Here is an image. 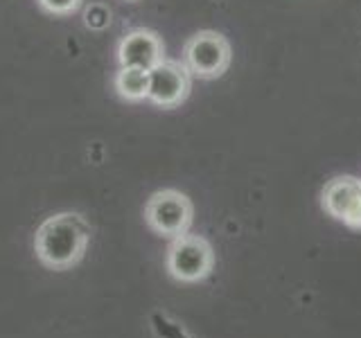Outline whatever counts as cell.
I'll return each mask as SVG.
<instances>
[{"mask_svg": "<svg viewBox=\"0 0 361 338\" xmlns=\"http://www.w3.org/2000/svg\"><path fill=\"white\" fill-rule=\"evenodd\" d=\"M90 242V225L79 212H56L34 232L37 259L52 270H66L79 264Z\"/></svg>", "mask_w": 361, "mask_h": 338, "instance_id": "6da1fadb", "label": "cell"}, {"mask_svg": "<svg viewBox=\"0 0 361 338\" xmlns=\"http://www.w3.org/2000/svg\"><path fill=\"white\" fill-rule=\"evenodd\" d=\"M233 61V48L219 32L203 30L192 34L183 45V63L192 77L219 79Z\"/></svg>", "mask_w": 361, "mask_h": 338, "instance_id": "7a4b0ae2", "label": "cell"}, {"mask_svg": "<svg viewBox=\"0 0 361 338\" xmlns=\"http://www.w3.org/2000/svg\"><path fill=\"white\" fill-rule=\"evenodd\" d=\"M192 219H195V206L178 189H158L145 206V223L156 234L172 239L190 230Z\"/></svg>", "mask_w": 361, "mask_h": 338, "instance_id": "3957f363", "label": "cell"}, {"mask_svg": "<svg viewBox=\"0 0 361 338\" xmlns=\"http://www.w3.org/2000/svg\"><path fill=\"white\" fill-rule=\"evenodd\" d=\"M214 266V253L208 239L199 234H180L174 237L167 251V270L178 282H199L210 275Z\"/></svg>", "mask_w": 361, "mask_h": 338, "instance_id": "277c9868", "label": "cell"}, {"mask_svg": "<svg viewBox=\"0 0 361 338\" xmlns=\"http://www.w3.org/2000/svg\"><path fill=\"white\" fill-rule=\"evenodd\" d=\"M192 90V73L183 61L163 59L149 70V97L158 108H176L188 99Z\"/></svg>", "mask_w": 361, "mask_h": 338, "instance_id": "5b68a950", "label": "cell"}, {"mask_svg": "<svg viewBox=\"0 0 361 338\" xmlns=\"http://www.w3.org/2000/svg\"><path fill=\"white\" fill-rule=\"evenodd\" d=\"M321 206L332 219L353 230H361V178H332L321 192Z\"/></svg>", "mask_w": 361, "mask_h": 338, "instance_id": "8992f818", "label": "cell"}, {"mask_svg": "<svg viewBox=\"0 0 361 338\" xmlns=\"http://www.w3.org/2000/svg\"><path fill=\"white\" fill-rule=\"evenodd\" d=\"M165 59V45L163 39L152 30H131L118 43V63L124 68H142L152 70Z\"/></svg>", "mask_w": 361, "mask_h": 338, "instance_id": "52a82bcc", "label": "cell"}, {"mask_svg": "<svg viewBox=\"0 0 361 338\" xmlns=\"http://www.w3.org/2000/svg\"><path fill=\"white\" fill-rule=\"evenodd\" d=\"M116 90L124 101H145L149 97V70L120 65L116 75Z\"/></svg>", "mask_w": 361, "mask_h": 338, "instance_id": "ba28073f", "label": "cell"}, {"mask_svg": "<svg viewBox=\"0 0 361 338\" xmlns=\"http://www.w3.org/2000/svg\"><path fill=\"white\" fill-rule=\"evenodd\" d=\"M37 3L50 16H71L75 11H79L84 0H37Z\"/></svg>", "mask_w": 361, "mask_h": 338, "instance_id": "9c48e42d", "label": "cell"}, {"mask_svg": "<svg viewBox=\"0 0 361 338\" xmlns=\"http://www.w3.org/2000/svg\"><path fill=\"white\" fill-rule=\"evenodd\" d=\"M129 3H135V0H129Z\"/></svg>", "mask_w": 361, "mask_h": 338, "instance_id": "30bf717a", "label": "cell"}]
</instances>
